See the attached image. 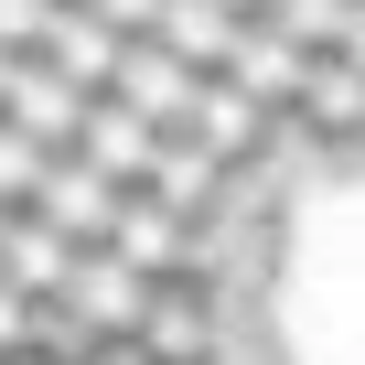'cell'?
<instances>
[{"label":"cell","mask_w":365,"mask_h":365,"mask_svg":"<svg viewBox=\"0 0 365 365\" xmlns=\"http://www.w3.org/2000/svg\"><path fill=\"white\" fill-rule=\"evenodd\" d=\"M33 322H43V301L0 279V365H11V354H33Z\"/></svg>","instance_id":"17"},{"label":"cell","mask_w":365,"mask_h":365,"mask_svg":"<svg viewBox=\"0 0 365 365\" xmlns=\"http://www.w3.org/2000/svg\"><path fill=\"white\" fill-rule=\"evenodd\" d=\"M118 205H129L118 182H108V172H86V161L65 150V161L43 172V205H33V215H43V226H65L76 247H108V237H118Z\"/></svg>","instance_id":"5"},{"label":"cell","mask_w":365,"mask_h":365,"mask_svg":"<svg viewBox=\"0 0 365 365\" xmlns=\"http://www.w3.org/2000/svg\"><path fill=\"white\" fill-rule=\"evenodd\" d=\"M11 76H22V65H11V54H0V97H11Z\"/></svg>","instance_id":"21"},{"label":"cell","mask_w":365,"mask_h":365,"mask_svg":"<svg viewBox=\"0 0 365 365\" xmlns=\"http://www.w3.org/2000/svg\"><path fill=\"white\" fill-rule=\"evenodd\" d=\"M76 161L108 172L118 194H140V172L161 161V118H140L129 97H86V129H76Z\"/></svg>","instance_id":"3"},{"label":"cell","mask_w":365,"mask_h":365,"mask_svg":"<svg viewBox=\"0 0 365 365\" xmlns=\"http://www.w3.org/2000/svg\"><path fill=\"white\" fill-rule=\"evenodd\" d=\"M344 22H354V0H269V33L301 54H344Z\"/></svg>","instance_id":"14"},{"label":"cell","mask_w":365,"mask_h":365,"mask_svg":"<svg viewBox=\"0 0 365 365\" xmlns=\"http://www.w3.org/2000/svg\"><path fill=\"white\" fill-rule=\"evenodd\" d=\"M344 65L365 76V0H354V22H344Z\"/></svg>","instance_id":"19"},{"label":"cell","mask_w":365,"mask_h":365,"mask_svg":"<svg viewBox=\"0 0 365 365\" xmlns=\"http://www.w3.org/2000/svg\"><path fill=\"white\" fill-rule=\"evenodd\" d=\"M76 237L65 226H43V215H11V237H0V279H11V290H33V301H54L65 279H76Z\"/></svg>","instance_id":"11"},{"label":"cell","mask_w":365,"mask_h":365,"mask_svg":"<svg viewBox=\"0 0 365 365\" xmlns=\"http://www.w3.org/2000/svg\"><path fill=\"white\" fill-rule=\"evenodd\" d=\"M54 11H65V0H0V54L33 65V54H43V33H54Z\"/></svg>","instance_id":"16"},{"label":"cell","mask_w":365,"mask_h":365,"mask_svg":"<svg viewBox=\"0 0 365 365\" xmlns=\"http://www.w3.org/2000/svg\"><path fill=\"white\" fill-rule=\"evenodd\" d=\"M86 11H97V22H108V33H129V43H140V33H150V22H161V0H86Z\"/></svg>","instance_id":"18"},{"label":"cell","mask_w":365,"mask_h":365,"mask_svg":"<svg viewBox=\"0 0 365 365\" xmlns=\"http://www.w3.org/2000/svg\"><path fill=\"white\" fill-rule=\"evenodd\" d=\"M226 11H237V22H269V0H226Z\"/></svg>","instance_id":"20"},{"label":"cell","mask_w":365,"mask_h":365,"mask_svg":"<svg viewBox=\"0 0 365 365\" xmlns=\"http://www.w3.org/2000/svg\"><path fill=\"white\" fill-rule=\"evenodd\" d=\"M0 237H11V215H0Z\"/></svg>","instance_id":"22"},{"label":"cell","mask_w":365,"mask_h":365,"mask_svg":"<svg viewBox=\"0 0 365 365\" xmlns=\"http://www.w3.org/2000/svg\"><path fill=\"white\" fill-rule=\"evenodd\" d=\"M301 140L365 150V76H354L344 54H322V65H312V86H301Z\"/></svg>","instance_id":"12"},{"label":"cell","mask_w":365,"mask_h":365,"mask_svg":"<svg viewBox=\"0 0 365 365\" xmlns=\"http://www.w3.org/2000/svg\"><path fill=\"white\" fill-rule=\"evenodd\" d=\"M215 194H226V161H205L194 140H161V161L140 172V205H161L172 226H194V237H205V215H215Z\"/></svg>","instance_id":"8"},{"label":"cell","mask_w":365,"mask_h":365,"mask_svg":"<svg viewBox=\"0 0 365 365\" xmlns=\"http://www.w3.org/2000/svg\"><path fill=\"white\" fill-rule=\"evenodd\" d=\"M0 118H11L22 140H43V150L65 161V150H76V129H86V86H65V76L33 54V65L11 76V97H0Z\"/></svg>","instance_id":"6"},{"label":"cell","mask_w":365,"mask_h":365,"mask_svg":"<svg viewBox=\"0 0 365 365\" xmlns=\"http://www.w3.org/2000/svg\"><path fill=\"white\" fill-rule=\"evenodd\" d=\"M150 301H161V279H140L118 247H86L76 279L54 290V312H76L97 344H140V333H150Z\"/></svg>","instance_id":"1"},{"label":"cell","mask_w":365,"mask_h":365,"mask_svg":"<svg viewBox=\"0 0 365 365\" xmlns=\"http://www.w3.org/2000/svg\"><path fill=\"white\" fill-rule=\"evenodd\" d=\"M150 43H172V54L194 65V76H226V65H237V43H247V22L226 11V0H161Z\"/></svg>","instance_id":"9"},{"label":"cell","mask_w":365,"mask_h":365,"mask_svg":"<svg viewBox=\"0 0 365 365\" xmlns=\"http://www.w3.org/2000/svg\"><path fill=\"white\" fill-rule=\"evenodd\" d=\"M43 172H54V150L0 118V215H33V205H43Z\"/></svg>","instance_id":"15"},{"label":"cell","mask_w":365,"mask_h":365,"mask_svg":"<svg viewBox=\"0 0 365 365\" xmlns=\"http://www.w3.org/2000/svg\"><path fill=\"white\" fill-rule=\"evenodd\" d=\"M312 65H322V54H301V43H279L269 22H247V43H237V65H226V86H237V97H247L258 118H279V129H290V118H301V86H312Z\"/></svg>","instance_id":"4"},{"label":"cell","mask_w":365,"mask_h":365,"mask_svg":"<svg viewBox=\"0 0 365 365\" xmlns=\"http://www.w3.org/2000/svg\"><path fill=\"white\" fill-rule=\"evenodd\" d=\"M194 86H205V76H194V65H182V54H172V43H150V33H140V43H129V54H118V86H108V97H129V108H140V118H161V129H172V118H182V108H194Z\"/></svg>","instance_id":"10"},{"label":"cell","mask_w":365,"mask_h":365,"mask_svg":"<svg viewBox=\"0 0 365 365\" xmlns=\"http://www.w3.org/2000/svg\"><path fill=\"white\" fill-rule=\"evenodd\" d=\"M161 140H194L205 161H226V172H237V161H258V150L279 140V118H258V108H247L226 76H205V86H194V108H182Z\"/></svg>","instance_id":"2"},{"label":"cell","mask_w":365,"mask_h":365,"mask_svg":"<svg viewBox=\"0 0 365 365\" xmlns=\"http://www.w3.org/2000/svg\"><path fill=\"white\" fill-rule=\"evenodd\" d=\"M118 54H129V33H108L86 0H65L54 33H43V65H54L65 86H86V97H108V86H118Z\"/></svg>","instance_id":"7"},{"label":"cell","mask_w":365,"mask_h":365,"mask_svg":"<svg viewBox=\"0 0 365 365\" xmlns=\"http://www.w3.org/2000/svg\"><path fill=\"white\" fill-rule=\"evenodd\" d=\"M108 247H118V258H129L140 279H172V269L194 258L205 237H194V226H172L161 205H140V194H129V205H118V237H108Z\"/></svg>","instance_id":"13"}]
</instances>
